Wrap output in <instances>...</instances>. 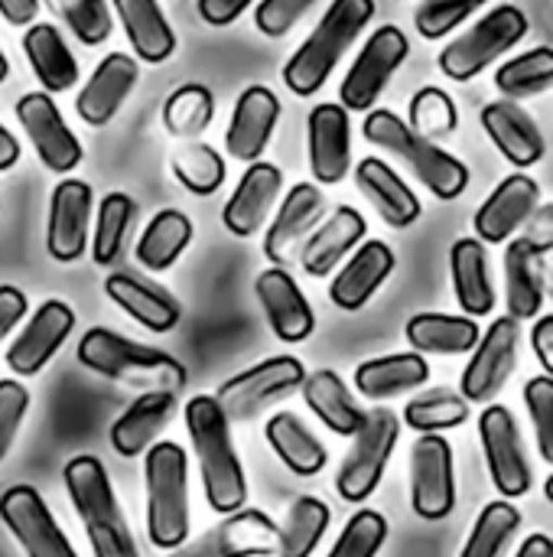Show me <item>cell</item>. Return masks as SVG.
Segmentation results:
<instances>
[{
    "label": "cell",
    "mask_w": 553,
    "mask_h": 557,
    "mask_svg": "<svg viewBox=\"0 0 553 557\" xmlns=\"http://www.w3.org/2000/svg\"><path fill=\"white\" fill-rule=\"evenodd\" d=\"M538 206H541V186L528 173L505 176L492 189V196L479 206V212L473 219L476 235L489 245L512 242V235L521 225H528V219L535 215Z\"/></svg>",
    "instance_id": "20"
},
{
    "label": "cell",
    "mask_w": 553,
    "mask_h": 557,
    "mask_svg": "<svg viewBox=\"0 0 553 557\" xmlns=\"http://www.w3.org/2000/svg\"><path fill=\"white\" fill-rule=\"evenodd\" d=\"M372 16H375V0H332L323 20L316 23V29L287 59L284 85L300 98L316 95Z\"/></svg>",
    "instance_id": "4"
},
{
    "label": "cell",
    "mask_w": 553,
    "mask_h": 557,
    "mask_svg": "<svg viewBox=\"0 0 553 557\" xmlns=\"http://www.w3.org/2000/svg\"><path fill=\"white\" fill-rule=\"evenodd\" d=\"M326 209V196L323 189H316L313 183H297L287 199L280 202L267 235H264V255L271 264L284 268L290 264V258L306 245L310 232L316 228L319 215Z\"/></svg>",
    "instance_id": "21"
},
{
    "label": "cell",
    "mask_w": 553,
    "mask_h": 557,
    "mask_svg": "<svg viewBox=\"0 0 553 557\" xmlns=\"http://www.w3.org/2000/svg\"><path fill=\"white\" fill-rule=\"evenodd\" d=\"M385 539H388V519L375 509H359L345 522L339 542L326 557H375L381 552Z\"/></svg>",
    "instance_id": "49"
},
{
    "label": "cell",
    "mask_w": 553,
    "mask_h": 557,
    "mask_svg": "<svg viewBox=\"0 0 553 557\" xmlns=\"http://www.w3.org/2000/svg\"><path fill=\"white\" fill-rule=\"evenodd\" d=\"M212 117H215V98L199 82L179 85L163 104V127L183 140L199 137L212 124Z\"/></svg>",
    "instance_id": "46"
},
{
    "label": "cell",
    "mask_w": 553,
    "mask_h": 557,
    "mask_svg": "<svg viewBox=\"0 0 553 557\" xmlns=\"http://www.w3.org/2000/svg\"><path fill=\"white\" fill-rule=\"evenodd\" d=\"M365 215L352 206H339L326 222L316 225V232L300 248V268L310 277H326L365 238Z\"/></svg>",
    "instance_id": "29"
},
{
    "label": "cell",
    "mask_w": 553,
    "mask_h": 557,
    "mask_svg": "<svg viewBox=\"0 0 553 557\" xmlns=\"http://www.w3.org/2000/svg\"><path fill=\"white\" fill-rule=\"evenodd\" d=\"M553 85V49L551 46H538L528 49L515 59H508L505 65H499L495 72V88L518 101V98H535L541 91H548Z\"/></svg>",
    "instance_id": "43"
},
{
    "label": "cell",
    "mask_w": 553,
    "mask_h": 557,
    "mask_svg": "<svg viewBox=\"0 0 553 557\" xmlns=\"http://www.w3.org/2000/svg\"><path fill=\"white\" fill-rule=\"evenodd\" d=\"M16 160H20V144H16V137L0 124V173L10 170Z\"/></svg>",
    "instance_id": "61"
},
{
    "label": "cell",
    "mask_w": 553,
    "mask_h": 557,
    "mask_svg": "<svg viewBox=\"0 0 553 557\" xmlns=\"http://www.w3.org/2000/svg\"><path fill=\"white\" fill-rule=\"evenodd\" d=\"M407 343L424 356H463L473 352L482 339L476 317L453 313H417L407 320Z\"/></svg>",
    "instance_id": "33"
},
{
    "label": "cell",
    "mask_w": 553,
    "mask_h": 557,
    "mask_svg": "<svg viewBox=\"0 0 553 557\" xmlns=\"http://www.w3.org/2000/svg\"><path fill=\"white\" fill-rule=\"evenodd\" d=\"M280 189H284V173L274 163H267V160L248 163L244 176L238 180L235 193L225 202V212H222L225 228L238 238H251L271 215Z\"/></svg>",
    "instance_id": "24"
},
{
    "label": "cell",
    "mask_w": 553,
    "mask_h": 557,
    "mask_svg": "<svg viewBox=\"0 0 553 557\" xmlns=\"http://www.w3.org/2000/svg\"><path fill=\"white\" fill-rule=\"evenodd\" d=\"M427 379H430V366H427L424 352L378 356V359H368L355 369V388L375 401L414 392V388L427 385Z\"/></svg>",
    "instance_id": "34"
},
{
    "label": "cell",
    "mask_w": 553,
    "mask_h": 557,
    "mask_svg": "<svg viewBox=\"0 0 553 557\" xmlns=\"http://www.w3.org/2000/svg\"><path fill=\"white\" fill-rule=\"evenodd\" d=\"M303 398H306L310 411L339 437H355L368 418L359 408V401L352 398V392L345 388V382L332 369L310 372L303 382Z\"/></svg>",
    "instance_id": "35"
},
{
    "label": "cell",
    "mask_w": 553,
    "mask_h": 557,
    "mask_svg": "<svg viewBox=\"0 0 553 557\" xmlns=\"http://www.w3.org/2000/svg\"><path fill=\"white\" fill-rule=\"evenodd\" d=\"M176 414L173 392H143L111 428V447L121 457H140L153 447L160 431Z\"/></svg>",
    "instance_id": "32"
},
{
    "label": "cell",
    "mask_w": 553,
    "mask_h": 557,
    "mask_svg": "<svg viewBox=\"0 0 553 557\" xmlns=\"http://www.w3.org/2000/svg\"><path fill=\"white\" fill-rule=\"evenodd\" d=\"M531 346H535V356L538 362L544 366V372L553 379V313L551 317H541L531 330Z\"/></svg>",
    "instance_id": "58"
},
{
    "label": "cell",
    "mask_w": 553,
    "mask_h": 557,
    "mask_svg": "<svg viewBox=\"0 0 553 557\" xmlns=\"http://www.w3.org/2000/svg\"><path fill=\"white\" fill-rule=\"evenodd\" d=\"M91 222V189L81 180H62L52 189L49 202V232L46 248L55 261H78L88 245Z\"/></svg>",
    "instance_id": "23"
},
{
    "label": "cell",
    "mask_w": 553,
    "mask_h": 557,
    "mask_svg": "<svg viewBox=\"0 0 553 557\" xmlns=\"http://www.w3.org/2000/svg\"><path fill=\"white\" fill-rule=\"evenodd\" d=\"M26 59L33 65V75L42 82L46 91H68L78 82V62L68 52V42L52 23H36L23 36Z\"/></svg>",
    "instance_id": "39"
},
{
    "label": "cell",
    "mask_w": 553,
    "mask_h": 557,
    "mask_svg": "<svg viewBox=\"0 0 553 557\" xmlns=\"http://www.w3.org/2000/svg\"><path fill=\"white\" fill-rule=\"evenodd\" d=\"M469 421V398L450 388H430L417 398L407 401L404 408V424L417 434H440L453 431Z\"/></svg>",
    "instance_id": "42"
},
{
    "label": "cell",
    "mask_w": 553,
    "mask_h": 557,
    "mask_svg": "<svg viewBox=\"0 0 553 557\" xmlns=\"http://www.w3.org/2000/svg\"><path fill=\"white\" fill-rule=\"evenodd\" d=\"M525 405L535 424V437H538V450L541 457L553 467V379L551 375H538L525 385Z\"/></svg>",
    "instance_id": "52"
},
{
    "label": "cell",
    "mask_w": 553,
    "mask_h": 557,
    "mask_svg": "<svg viewBox=\"0 0 553 557\" xmlns=\"http://www.w3.org/2000/svg\"><path fill=\"white\" fill-rule=\"evenodd\" d=\"M518 529H521V512L508 499L489 503L479 512L460 557H505Z\"/></svg>",
    "instance_id": "45"
},
{
    "label": "cell",
    "mask_w": 553,
    "mask_h": 557,
    "mask_svg": "<svg viewBox=\"0 0 553 557\" xmlns=\"http://www.w3.org/2000/svg\"><path fill=\"white\" fill-rule=\"evenodd\" d=\"M411 42L404 36L401 26H378L368 42L362 46L359 59L352 62V69L345 72L342 85H339V101L349 111H372L375 101L381 98L385 85L391 82V75L401 69V62L407 59Z\"/></svg>",
    "instance_id": "10"
},
{
    "label": "cell",
    "mask_w": 553,
    "mask_h": 557,
    "mask_svg": "<svg viewBox=\"0 0 553 557\" xmlns=\"http://www.w3.org/2000/svg\"><path fill=\"white\" fill-rule=\"evenodd\" d=\"M453 290L466 317H489L495 310V284L489 271V251L482 238H460L450 248Z\"/></svg>",
    "instance_id": "30"
},
{
    "label": "cell",
    "mask_w": 553,
    "mask_h": 557,
    "mask_svg": "<svg viewBox=\"0 0 553 557\" xmlns=\"http://www.w3.org/2000/svg\"><path fill=\"white\" fill-rule=\"evenodd\" d=\"M329 506L316 496H300L284 525H280V542H277V557H310L316 552V545L323 542L326 529H329Z\"/></svg>",
    "instance_id": "41"
},
{
    "label": "cell",
    "mask_w": 553,
    "mask_h": 557,
    "mask_svg": "<svg viewBox=\"0 0 553 557\" xmlns=\"http://www.w3.org/2000/svg\"><path fill=\"white\" fill-rule=\"evenodd\" d=\"M482 127H486L489 140L499 147V153L518 170L541 163L548 153V144H544L538 121L512 98H499V101L486 104L482 108Z\"/></svg>",
    "instance_id": "22"
},
{
    "label": "cell",
    "mask_w": 553,
    "mask_h": 557,
    "mask_svg": "<svg viewBox=\"0 0 553 557\" xmlns=\"http://www.w3.org/2000/svg\"><path fill=\"white\" fill-rule=\"evenodd\" d=\"M267 444L274 447V454L280 457V463L297 473V476H316L323 473L329 454L323 447V441L293 414V411H280L264 424Z\"/></svg>",
    "instance_id": "38"
},
{
    "label": "cell",
    "mask_w": 553,
    "mask_h": 557,
    "mask_svg": "<svg viewBox=\"0 0 553 557\" xmlns=\"http://www.w3.org/2000/svg\"><path fill=\"white\" fill-rule=\"evenodd\" d=\"M518 343H521V326L515 317H502L486 330V336L473 349V359L463 369V382H460V392L473 405H489L505 388V382L515 372Z\"/></svg>",
    "instance_id": "13"
},
{
    "label": "cell",
    "mask_w": 553,
    "mask_h": 557,
    "mask_svg": "<svg viewBox=\"0 0 553 557\" xmlns=\"http://www.w3.org/2000/svg\"><path fill=\"white\" fill-rule=\"evenodd\" d=\"M303 382H306V369H303L300 359L274 356V359H264V362L238 372L235 379H228L215 392V401L222 405L228 421H251L267 405H274V401L287 398L290 392L303 388Z\"/></svg>",
    "instance_id": "9"
},
{
    "label": "cell",
    "mask_w": 553,
    "mask_h": 557,
    "mask_svg": "<svg viewBox=\"0 0 553 557\" xmlns=\"http://www.w3.org/2000/svg\"><path fill=\"white\" fill-rule=\"evenodd\" d=\"M407 124L437 140V137H450L456 127H460V111H456V101L437 88V85H424L414 98H411V108H407Z\"/></svg>",
    "instance_id": "48"
},
{
    "label": "cell",
    "mask_w": 553,
    "mask_h": 557,
    "mask_svg": "<svg viewBox=\"0 0 553 557\" xmlns=\"http://www.w3.org/2000/svg\"><path fill=\"white\" fill-rule=\"evenodd\" d=\"M137 75H140V69H137V62H134L127 52H111V55H104V59L98 62V69L91 72L88 85H85V88L78 91V98H75L78 117H81L85 124H91V127L108 124V121L121 111V104L127 101V95L134 91Z\"/></svg>",
    "instance_id": "27"
},
{
    "label": "cell",
    "mask_w": 553,
    "mask_h": 557,
    "mask_svg": "<svg viewBox=\"0 0 553 557\" xmlns=\"http://www.w3.org/2000/svg\"><path fill=\"white\" fill-rule=\"evenodd\" d=\"M505 307L515 320H535L544 307L541 255L525 238H515L505 248Z\"/></svg>",
    "instance_id": "36"
},
{
    "label": "cell",
    "mask_w": 553,
    "mask_h": 557,
    "mask_svg": "<svg viewBox=\"0 0 553 557\" xmlns=\"http://www.w3.org/2000/svg\"><path fill=\"white\" fill-rule=\"evenodd\" d=\"M280 117V101L271 88L264 85H248L231 111L228 131H225V150L228 157L241 160V163H254L264 157L274 127Z\"/></svg>",
    "instance_id": "19"
},
{
    "label": "cell",
    "mask_w": 553,
    "mask_h": 557,
    "mask_svg": "<svg viewBox=\"0 0 553 557\" xmlns=\"http://www.w3.org/2000/svg\"><path fill=\"white\" fill-rule=\"evenodd\" d=\"M65 490L85 525L95 557H137L134 535L114 499L111 480L95 457H75L65 463Z\"/></svg>",
    "instance_id": "5"
},
{
    "label": "cell",
    "mask_w": 553,
    "mask_h": 557,
    "mask_svg": "<svg viewBox=\"0 0 553 557\" xmlns=\"http://www.w3.org/2000/svg\"><path fill=\"white\" fill-rule=\"evenodd\" d=\"M137 215V206L124 193H108L98 206V222H95V242H91V258L98 268H108L117 261L127 228Z\"/></svg>",
    "instance_id": "47"
},
{
    "label": "cell",
    "mask_w": 553,
    "mask_h": 557,
    "mask_svg": "<svg viewBox=\"0 0 553 557\" xmlns=\"http://www.w3.org/2000/svg\"><path fill=\"white\" fill-rule=\"evenodd\" d=\"M23 313H26V294L3 284L0 287V343L13 333V326L23 320Z\"/></svg>",
    "instance_id": "57"
},
{
    "label": "cell",
    "mask_w": 553,
    "mask_h": 557,
    "mask_svg": "<svg viewBox=\"0 0 553 557\" xmlns=\"http://www.w3.org/2000/svg\"><path fill=\"white\" fill-rule=\"evenodd\" d=\"M280 525L261 509H238L215 529L169 557H267L277 555Z\"/></svg>",
    "instance_id": "14"
},
{
    "label": "cell",
    "mask_w": 553,
    "mask_h": 557,
    "mask_svg": "<svg viewBox=\"0 0 553 557\" xmlns=\"http://www.w3.org/2000/svg\"><path fill=\"white\" fill-rule=\"evenodd\" d=\"M544 496H548V503L553 506V473L548 476V483H544Z\"/></svg>",
    "instance_id": "62"
},
{
    "label": "cell",
    "mask_w": 553,
    "mask_h": 557,
    "mask_svg": "<svg viewBox=\"0 0 553 557\" xmlns=\"http://www.w3.org/2000/svg\"><path fill=\"white\" fill-rule=\"evenodd\" d=\"M310 170L319 186H336L352 166V121L349 108L323 101L310 111Z\"/></svg>",
    "instance_id": "17"
},
{
    "label": "cell",
    "mask_w": 553,
    "mask_h": 557,
    "mask_svg": "<svg viewBox=\"0 0 553 557\" xmlns=\"http://www.w3.org/2000/svg\"><path fill=\"white\" fill-rule=\"evenodd\" d=\"M121 26L143 62H166L176 52V33L156 0H114Z\"/></svg>",
    "instance_id": "37"
},
{
    "label": "cell",
    "mask_w": 553,
    "mask_h": 557,
    "mask_svg": "<svg viewBox=\"0 0 553 557\" xmlns=\"http://www.w3.org/2000/svg\"><path fill=\"white\" fill-rule=\"evenodd\" d=\"M368 144L394 153L404 166L437 196V199H460L469 186V166L447 153L437 140L417 134L407 121H401L388 108H372L362 124Z\"/></svg>",
    "instance_id": "3"
},
{
    "label": "cell",
    "mask_w": 553,
    "mask_h": 557,
    "mask_svg": "<svg viewBox=\"0 0 553 557\" xmlns=\"http://www.w3.org/2000/svg\"><path fill=\"white\" fill-rule=\"evenodd\" d=\"M398 437H401V421L391 408L368 411V418H365L362 431L355 434V444L336 476V490L345 503H365L378 490Z\"/></svg>",
    "instance_id": "8"
},
{
    "label": "cell",
    "mask_w": 553,
    "mask_h": 557,
    "mask_svg": "<svg viewBox=\"0 0 553 557\" xmlns=\"http://www.w3.org/2000/svg\"><path fill=\"white\" fill-rule=\"evenodd\" d=\"M0 13L13 26H26L39 13V0H0Z\"/></svg>",
    "instance_id": "59"
},
{
    "label": "cell",
    "mask_w": 553,
    "mask_h": 557,
    "mask_svg": "<svg viewBox=\"0 0 553 557\" xmlns=\"http://www.w3.org/2000/svg\"><path fill=\"white\" fill-rule=\"evenodd\" d=\"M29 408V392L20 385V382H10L3 379L0 382V460L7 457L20 424H23V414Z\"/></svg>",
    "instance_id": "54"
},
{
    "label": "cell",
    "mask_w": 553,
    "mask_h": 557,
    "mask_svg": "<svg viewBox=\"0 0 553 557\" xmlns=\"http://www.w3.org/2000/svg\"><path fill=\"white\" fill-rule=\"evenodd\" d=\"M254 294L264 307V317L280 343H303L316 330V313L300 290V284L284 268H267L254 281Z\"/></svg>",
    "instance_id": "18"
},
{
    "label": "cell",
    "mask_w": 553,
    "mask_h": 557,
    "mask_svg": "<svg viewBox=\"0 0 553 557\" xmlns=\"http://www.w3.org/2000/svg\"><path fill=\"white\" fill-rule=\"evenodd\" d=\"M0 519L29 557H78L33 486L7 490L0 496Z\"/></svg>",
    "instance_id": "15"
},
{
    "label": "cell",
    "mask_w": 553,
    "mask_h": 557,
    "mask_svg": "<svg viewBox=\"0 0 553 557\" xmlns=\"http://www.w3.org/2000/svg\"><path fill=\"white\" fill-rule=\"evenodd\" d=\"M78 362L91 372L137 388V392H173L179 395L186 388V366L173 356L140 346L121 333H111L104 326H95L78 343Z\"/></svg>",
    "instance_id": "2"
},
{
    "label": "cell",
    "mask_w": 553,
    "mask_h": 557,
    "mask_svg": "<svg viewBox=\"0 0 553 557\" xmlns=\"http://www.w3.org/2000/svg\"><path fill=\"white\" fill-rule=\"evenodd\" d=\"M313 3H316V0H261V3L254 7V26H257L264 36H271V39L287 36V33L303 20V13H306Z\"/></svg>",
    "instance_id": "53"
},
{
    "label": "cell",
    "mask_w": 553,
    "mask_h": 557,
    "mask_svg": "<svg viewBox=\"0 0 553 557\" xmlns=\"http://www.w3.org/2000/svg\"><path fill=\"white\" fill-rule=\"evenodd\" d=\"M228 418L222 411V405L212 395H196L186 405V431L199 460V473H202V490H205V503L212 512L218 516H231L244 506L248 499V483H244V470L238 460V450L231 444V431H228Z\"/></svg>",
    "instance_id": "1"
},
{
    "label": "cell",
    "mask_w": 553,
    "mask_h": 557,
    "mask_svg": "<svg viewBox=\"0 0 553 557\" xmlns=\"http://www.w3.org/2000/svg\"><path fill=\"white\" fill-rule=\"evenodd\" d=\"M7 72H10V65H7V55L0 52V82L7 78Z\"/></svg>",
    "instance_id": "63"
},
{
    "label": "cell",
    "mask_w": 553,
    "mask_h": 557,
    "mask_svg": "<svg viewBox=\"0 0 553 557\" xmlns=\"http://www.w3.org/2000/svg\"><path fill=\"white\" fill-rule=\"evenodd\" d=\"M147 535L156 548L176 552L189 535V463L173 441L147 450Z\"/></svg>",
    "instance_id": "6"
},
{
    "label": "cell",
    "mask_w": 553,
    "mask_h": 557,
    "mask_svg": "<svg viewBox=\"0 0 553 557\" xmlns=\"http://www.w3.org/2000/svg\"><path fill=\"white\" fill-rule=\"evenodd\" d=\"M189 242H192L189 215H183L179 209H163L147 222V228L137 242V261L147 271H166L189 248Z\"/></svg>",
    "instance_id": "40"
},
{
    "label": "cell",
    "mask_w": 553,
    "mask_h": 557,
    "mask_svg": "<svg viewBox=\"0 0 553 557\" xmlns=\"http://www.w3.org/2000/svg\"><path fill=\"white\" fill-rule=\"evenodd\" d=\"M72 326H75L72 307L62 300H46L36 310V317L26 323V330L16 336V343L7 349V366L16 375H36L55 356V349L68 339Z\"/></svg>",
    "instance_id": "25"
},
{
    "label": "cell",
    "mask_w": 553,
    "mask_h": 557,
    "mask_svg": "<svg viewBox=\"0 0 553 557\" xmlns=\"http://www.w3.org/2000/svg\"><path fill=\"white\" fill-rule=\"evenodd\" d=\"M538 255H548L553 251V202H544L535 209V215L528 219L525 225V235H521Z\"/></svg>",
    "instance_id": "55"
},
{
    "label": "cell",
    "mask_w": 553,
    "mask_h": 557,
    "mask_svg": "<svg viewBox=\"0 0 553 557\" xmlns=\"http://www.w3.org/2000/svg\"><path fill=\"white\" fill-rule=\"evenodd\" d=\"M16 117L36 150V157L52 173H68L81 163V144L62 121L55 101L42 91H29L16 101Z\"/></svg>",
    "instance_id": "16"
},
{
    "label": "cell",
    "mask_w": 553,
    "mask_h": 557,
    "mask_svg": "<svg viewBox=\"0 0 553 557\" xmlns=\"http://www.w3.org/2000/svg\"><path fill=\"white\" fill-rule=\"evenodd\" d=\"M515 557H553V539L541 535V532L538 535H528Z\"/></svg>",
    "instance_id": "60"
},
{
    "label": "cell",
    "mask_w": 553,
    "mask_h": 557,
    "mask_svg": "<svg viewBox=\"0 0 553 557\" xmlns=\"http://www.w3.org/2000/svg\"><path fill=\"white\" fill-rule=\"evenodd\" d=\"M104 294L127 313L134 317L140 326H147L150 333H169L179 317H183V307L176 304L173 294H166L163 287L143 281V277H134V274H111L104 281Z\"/></svg>",
    "instance_id": "31"
},
{
    "label": "cell",
    "mask_w": 553,
    "mask_h": 557,
    "mask_svg": "<svg viewBox=\"0 0 553 557\" xmlns=\"http://www.w3.org/2000/svg\"><path fill=\"white\" fill-rule=\"evenodd\" d=\"M411 506L424 522H440L456 506L453 447L440 434H420L411 447Z\"/></svg>",
    "instance_id": "12"
},
{
    "label": "cell",
    "mask_w": 553,
    "mask_h": 557,
    "mask_svg": "<svg viewBox=\"0 0 553 557\" xmlns=\"http://www.w3.org/2000/svg\"><path fill=\"white\" fill-rule=\"evenodd\" d=\"M254 0H199V16L209 26H228L235 23Z\"/></svg>",
    "instance_id": "56"
},
{
    "label": "cell",
    "mask_w": 553,
    "mask_h": 557,
    "mask_svg": "<svg viewBox=\"0 0 553 557\" xmlns=\"http://www.w3.org/2000/svg\"><path fill=\"white\" fill-rule=\"evenodd\" d=\"M46 3L68 23V29L85 46H98L111 36V13L104 0H46Z\"/></svg>",
    "instance_id": "50"
},
{
    "label": "cell",
    "mask_w": 553,
    "mask_h": 557,
    "mask_svg": "<svg viewBox=\"0 0 553 557\" xmlns=\"http://www.w3.org/2000/svg\"><path fill=\"white\" fill-rule=\"evenodd\" d=\"M489 0H424L414 13V26L424 39H443L460 23H466Z\"/></svg>",
    "instance_id": "51"
},
{
    "label": "cell",
    "mask_w": 553,
    "mask_h": 557,
    "mask_svg": "<svg viewBox=\"0 0 553 557\" xmlns=\"http://www.w3.org/2000/svg\"><path fill=\"white\" fill-rule=\"evenodd\" d=\"M398 258L394 251L378 242V238H368L359 245V251L342 264V271L332 277V287H329V300L345 310V313H355L362 310L375 294L378 287L391 277Z\"/></svg>",
    "instance_id": "26"
},
{
    "label": "cell",
    "mask_w": 553,
    "mask_h": 557,
    "mask_svg": "<svg viewBox=\"0 0 553 557\" xmlns=\"http://www.w3.org/2000/svg\"><path fill=\"white\" fill-rule=\"evenodd\" d=\"M355 183L372 199V206L378 209V215L385 219V225H391V228H411L420 219V199H417V193L381 157L359 160Z\"/></svg>",
    "instance_id": "28"
},
{
    "label": "cell",
    "mask_w": 553,
    "mask_h": 557,
    "mask_svg": "<svg viewBox=\"0 0 553 557\" xmlns=\"http://www.w3.org/2000/svg\"><path fill=\"white\" fill-rule=\"evenodd\" d=\"M176 180L192 193V196H212L215 189H222L228 166L222 160V153L202 140H186L173 150L169 157Z\"/></svg>",
    "instance_id": "44"
},
{
    "label": "cell",
    "mask_w": 553,
    "mask_h": 557,
    "mask_svg": "<svg viewBox=\"0 0 553 557\" xmlns=\"http://www.w3.org/2000/svg\"><path fill=\"white\" fill-rule=\"evenodd\" d=\"M479 441L486 450L489 476L499 496L518 499L531 490V463L515 414L505 405H489L479 414Z\"/></svg>",
    "instance_id": "11"
},
{
    "label": "cell",
    "mask_w": 553,
    "mask_h": 557,
    "mask_svg": "<svg viewBox=\"0 0 553 557\" xmlns=\"http://www.w3.org/2000/svg\"><path fill=\"white\" fill-rule=\"evenodd\" d=\"M528 26L531 23H528L525 10H518L515 3H502L495 10H489L479 23H473V29H466L463 36L447 42V49L437 59L440 72L453 82L476 78L499 55H505L512 46H518L528 36Z\"/></svg>",
    "instance_id": "7"
}]
</instances>
